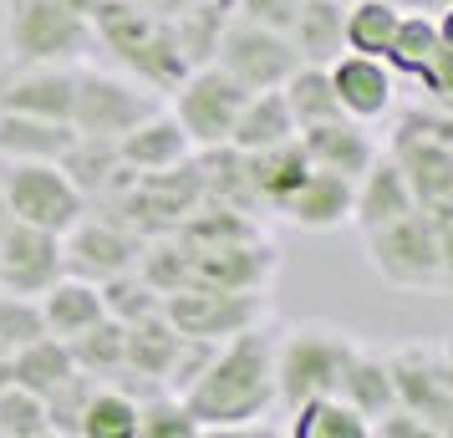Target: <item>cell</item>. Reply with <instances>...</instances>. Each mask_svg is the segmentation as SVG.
<instances>
[{"label":"cell","mask_w":453,"mask_h":438,"mask_svg":"<svg viewBox=\"0 0 453 438\" xmlns=\"http://www.w3.org/2000/svg\"><path fill=\"white\" fill-rule=\"evenodd\" d=\"M188 413L199 418V428H250L255 418H265L280 393H275V332L265 321H255L245 332L225 336L209 352L204 373L188 382L184 393Z\"/></svg>","instance_id":"cell-1"},{"label":"cell","mask_w":453,"mask_h":438,"mask_svg":"<svg viewBox=\"0 0 453 438\" xmlns=\"http://www.w3.org/2000/svg\"><path fill=\"white\" fill-rule=\"evenodd\" d=\"M92 31L123 62L127 77H138L153 92H173L188 77V66H194L184 57L179 36H173V21L138 5V0H103L97 16H92Z\"/></svg>","instance_id":"cell-2"},{"label":"cell","mask_w":453,"mask_h":438,"mask_svg":"<svg viewBox=\"0 0 453 438\" xmlns=\"http://www.w3.org/2000/svg\"><path fill=\"white\" fill-rule=\"evenodd\" d=\"M351 352H357V336L326 321H301L290 332L275 336V393L286 408L306 403V397L336 393L342 373H347Z\"/></svg>","instance_id":"cell-3"},{"label":"cell","mask_w":453,"mask_h":438,"mask_svg":"<svg viewBox=\"0 0 453 438\" xmlns=\"http://www.w3.org/2000/svg\"><path fill=\"white\" fill-rule=\"evenodd\" d=\"M0 199L11 219L51 234H66L87 214V194L72 184L62 164H46V158H11L0 168Z\"/></svg>","instance_id":"cell-4"},{"label":"cell","mask_w":453,"mask_h":438,"mask_svg":"<svg viewBox=\"0 0 453 438\" xmlns=\"http://www.w3.org/2000/svg\"><path fill=\"white\" fill-rule=\"evenodd\" d=\"M367 265L397 291H438L443 286V255L428 209H412L382 230H367Z\"/></svg>","instance_id":"cell-5"},{"label":"cell","mask_w":453,"mask_h":438,"mask_svg":"<svg viewBox=\"0 0 453 438\" xmlns=\"http://www.w3.org/2000/svg\"><path fill=\"white\" fill-rule=\"evenodd\" d=\"M245 97H250V87L234 82L219 62H199V66H188V77L173 87V107L168 112L179 118V127L188 133V143L199 153V148L229 143Z\"/></svg>","instance_id":"cell-6"},{"label":"cell","mask_w":453,"mask_h":438,"mask_svg":"<svg viewBox=\"0 0 453 438\" xmlns=\"http://www.w3.org/2000/svg\"><path fill=\"white\" fill-rule=\"evenodd\" d=\"M158 112V92L138 77H112L97 66H77V103H72V127L82 138H123L133 123Z\"/></svg>","instance_id":"cell-7"},{"label":"cell","mask_w":453,"mask_h":438,"mask_svg":"<svg viewBox=\"0 0 453 438\" xmlns=\"http://www.w3.org/2000/svg\"><path fill=\"white\" fill-rule=\"evenodd\" d=\"M92 21L72 16L57 0H11L5 5V46L16 62H82Z\"/></svg>","instance_id":"cell-8"},{"label":"cell","mask_w":453,"mask_h":438,"mask_svg":"<svg viewBox=\"0 0 453 438\" xmlns=\"http://www.w3.org/2000/svg\"><path fill=\"white\" fill-rule=\"evenodd\" d=\"M209 62H219L234 77V82H245L250 92H265V87H280L301 66L296 57V46H290L286 31H270V26H255L245 16H234L229 11L225 31H219V42H214V57Z\"/></svg>","instance_id":"cell-9"},{"label":"cell","mask_w":453,"mask_h":438,"mask_svg":"<svg viewBox=\"0 0 453 438\" xmlns=\"http://www.w3.org/2000/svg\"><path fill=\"white\" fill-rule=\"evenodd\" d=\"M265 291H219V286H184V291L164 296V316L184 336L199 342H225V336L245 332L255 321H265Z\"/></svg>","instance_id":"cell-10"},{"label":"cell","mask_w":453,"mask_h":438,"mask_svg":"<svg viewBox=\"0 0 453 438\" xmlns=\"http://www.w3.org/2000/svg\"><path fill=\"white\" fill-rule=\"evenodd\" d=\"M66 260H62V234L36 230V225H21V219H5L0 225V291L16 296H36L62 280Z\"/></svg>","instance_id":"cell-11"},{"label":"cell","mask_w":453,"mask_h":438,"mask_svg":"<svg viewBox=\"0 0 453 438\" xmlns=\"http://www.w3.org/2000/svg\"><path fill=\"white\" fill-rule=\"evenodd\" d=\"M72 103H77V62H16L0 77V112L72 123Z\"/></svg>","instance_id":"cell-12"},{"label":"cell","mask_w":453,"mask_h":438,"mask_svg":"<svg viewBox=\"0 0 453 438\" xmlns=\"http://www.w3.org/2000/svg\"><path fill=\"white\" fill-rule=\"evenodd\" d=\"M388 367H392V388H397V408L433 423V434L443 438V423L453 418V393H449V377H443L438 347H428V342L397 347V352H388Z\"/></svg>","instance_id":"cell-13"},{"label":"cell","mask_w":453,"mask_h":438,"mask_svg":"<svg viewBox=\"0 0 453 438\" xmlns=\"http://www.w3.org/2000/svg\"><path fill=\"white\" fill-rule=\"evenodd\" d=\"M138 250H143V240L133 230L112 225V219H92V214H82L62 234L66 271L87 275V280H107V275H118V271H133L138 265Z\"/></svg>","instance_id":"cell-14"},{"label":"cell","mask_w":453,"mask_h":438,"mask_svg":"<svg viewBox=\"0 0 453 438\" xmlns=\"http://www.w3.org/2000/svg\"><path fill=\"white\" fill-rule=\"evenodd\" d=\"M326 72H331V92H336L342 112L357 118V123H377V118H388L392 103H397V72H392L382 57L342 51Z\"/></svg>","instance_id":"cell-15"},{"label":"cell","mask_w":453,"mask_h":438,"mask_svg":"<svg viewBox=\"0 0 453 438\" xmlns=\"http://www.w3.org/2000/svg\"><path fill=\"white\" fill-rule=\"evenodd\" d=\"M351 199H357V179L347 173H331V168H311L301 184L286 194V204L275 209L280 219H290L296 230L326 234L351 225Z\"/></svg>","instance_id":"cell-16"},{"label":"cell","mask_w":453,"mask_h":438,"mask_svg":"<svg viewBox=\"0 0 453 438\" xmlns=\"http://www.w3.org/2000/svg\"><path fill=\"white\" fill-rule=\"evenodd\" d=\"M388 153L403 164V173H408L412 194H418V204H443V199H453V148L438 143L433 133H423L418 123H397V133H392Z\"/></svg>","instance_id":"cell-17"},{"label":"cell","mask_w":453,"mask_h":438,"mask_svg":"<svg viewBox=\"0 0 453 438\" xmlns=\"http://www.w3.org/2000/svg\"><path fill=\"white\" fill-rule=\"evenodd\" d=\"M418 204V194H412L408 173H403V164L392 158L388 148L372 158V168L357 179V199H351V225L367 234V230H382V225H392V219H403V214H412Z\"/></svg>","instance_id":"cell-18"},{"label":"cell","mask_w":453,"mask_h":438,"mask_svg":"<svg viewBox=\"0 0 453 438\" xmlns=\"http://www.w3.org/2000/svg\"><path fill=\"white\" fill-rule=\"evenodd\" d=\"M301 148H306L311 168H331V173H347V179H362L372 168V158L382 153L377 138L367 133V123H357L347 112L301 127Z\"/></svg>","instance_id":"cell-19"},{"label":"cell","mask_w":453,"mask_h":438,"mask_svg":"<svg viewBox=\"0 0 453 438\" xmlns=\"http://www.w3.org/2000/svg\"><path fill=\"white\" fill-rule=\"evenodd\" d=\"M179 347H184V332L164 311L143 316V321H127L123 327V373L118 377H143L153 388H168Z\"/></svg>","instance_id":"cell-20"},{"label":"cell","mask_w":453,"mask_h":438,"mask_svg":"<svg viewBox=\"0 0 453 438\" xmlns=\"http://www.w3.org/2000/svg\"><path fill=\"white\" fill-rule=\"evenodd\" d=\"M118 153H123L127 168H138V173H164V168H179L194 158V143H188V133L179 127L173 112H148L143 123H133L118 138Z\"/></svg>","instance_id":"cell-21"},{"label":"cell","mask_w":453,"mask_h":438,"mask_svg":"<svg viewBox=\"0 0 453 438\" xmlns=\"http://www.w3.org/2000/svg\"><path fill=\"white\" fill-rule=\"evenodd\" d=\"M42 316H46V332L72 342V336H82L87 327H97L107 316L103 306V286L97 280H87V275H72L66 271L62 280H51L42 291Z\"/></svg>","instance_id":"cell-22"},{"label":"cell","mask_w":453,"mask_h":438,"mask_svg":"<svg viewBox=\"0 0 453 438\" xmlns=\"http://www.w3.org/2000/svg\"><path fill=\"white\" fill-rule=\"evenodd\" d=\"M347 0H301L296 21H290V46L301 62H316V66H331L342 51H347Z\"/></svg>","instance_id":"cell-23"},{"label":"cell","mask_w":453,"mask_h":438,"mask_svg":"<svg viewBox=\"0 0 453 438\" xmlns=\"http://www.w3.org/2000/svg\"><path fill=\"white\" fill-rule=\"evenodd\" d=\"M245 173H250V188H255V204L260 209H280L290 188L311 173V158H306V148H301V133L286 138V143H275V148L245 153Z\"/></svg>","instance_id":"cell-24"},{"label":"cell","mask_w":453,"mask_h":438,"mask_svg":"<svg viewBox=\"0 0 453 438\" xmlns=\"http://www.w3.org/2000/svg\"><path fill=\"white\" fill-rule=\"evenodd\" d=\"M301 127L290 118L286 97H280V87H265V92H250L245 107H240V118H234V133H229V148H240V153H260V148H275L296 138Z\"/></svg>","instance_id":"cell-25"},{"label":"cell","mask_w":453,"mask_h":438,"mask_svg":"<svg viewBox=\"0 0 453 438\" xmlns=\"http://www.w3.org/2000/svg\"><path fill=\"white\" fill-rule=\"evenodd\" d=\"M77 143V127L57 118H26V112H0V153L5 158H46L62 164Z\"/></svg>","instance_id":"cell-26"},{"label":"cell","mask_w":453,"mask_h":438,"mask_svg":"<svg viewBox=\"0 0 453 438\" xmlns=\"http://www.w3.org/2000/svg\"><path fill=\"white\" fill-rule=\"evenodd\" d=\"M336 393L347 397L367 423H372V418H382L388 408H397V388H392L388 357L372 352V347H362V342H357V352H351V362H347V373H342V388H336Z\"/></svg>","instance_id":"cell-27"},{"label":"cell","mask_w":453,"mask_h":438,"mask_svg":"<svg viewBox=\"0 0 453 438\" xmlns=\"http://www.w3.org/2000/svg\"><path fill=\"white\" fill-rule=\"evenodd\" d=\"M290 438H372V423L342 393H321L290 408Z\"/></svg>","instance_id":"cell-28"},{"label":"cell","mask_w":453,"mask_h":438,"mask_svg":"<svg viewBox=\"0 0 453 438\" xmlns=\"http://www.w3.org/2000/svg\"><path fill=\"white\" fill-rule=\"evenodd\" d=\"M77 438H138V397L123 393V382H92L82 403Z\"/></svg>","instance_id":"cell-29"},{"label":"cell","mask_w":453,"mask_h":438,"mask_svg":"<svg viewBox=\"0 0 453 438\" xmlns=\"http://www.w3.org/2000/svg\"><path fill=\"white\" fill-rule=\"evenodd\" d=\"M11 373H16V382L21 388H31V393H51V388H62L66 377L77 373V357H72V347H66L62 336H36V342H26V347H16L11 352Z\"/></svg>","instance_id":"cell-30"},{"label":"cell","mask_w":453,"mask_h":438,"mask_svg":"<svg viewBox=\"0 0 453 438\" xmlns=\"http://www.w3.org/2000/svg\"><path fill=\"white\" fill-rule=\"evenodd\" d=\"M280 97H286L296 127H311V123H326V118H342V103H336V92H331V72H326V66H316V62H301V66H296L286 82H280Z\"/></svg>","instance_id":"cell-31"},{"label":"cell","mask_w":453,"mask_h":438,"mask_svg":"<svg viewBox=\"0 0 453 438\" xmlns=\"http://www.w3.org/2000/svg\"><path fill=\"white\" fill-rule=\"evenodd\" d=\"M397 21H403V5L392 0H347V51H362V57H382L388 62V46L397 36Z\"/></svg>","instance_id":"cell-32"},{"label":"cell","mask_w":453,"mask_h":438,"mask_svg":"<svg viewBox=\"0 0 453 438\" xmlns=\"http://www.w3.org/2000/svg\"><path fill=\"white\" fill-rule=\"evenodd\" d=\"M438 51H443L438 16H428V11H403L397 36H392V46H388V66L392 72H403V77H423Z\"/></svg>","instance_id":"cell-33"},{"label":"cell","mask_w":453,"mask_h":438,"mask_svg":"<svg viewBox=\"0 0 453 438\" xmlns=\"http://www.w3.org/2000/svg\"><path fill=\"white\" fill-rule=\"evenodd\" d=\"M66 347H72V357H77V367L87 377L112 382V377L123 373V321H112V316H103L97 327H87L82 336H72Z\"/></svg>","instance_id":"cell-34"},{"label":"cell","mask_w":453,"mask_h":438,"mask_svg":"<svg viewBox=\"0 0 453 438\" xmlns=\"http://www.w3.org/2000/svg\"><path fill=\"white\" fill-rule=\"evenodd\" d=\"M199 434L204 428L179 393L158 388L153 397H138V438H199Z\"/></svg>","instance_id":"cell-35"},{"label":"cell","mask_w":453,"mask_h":438,"mask_svg":"<svg viewBox=\"0 0 453 438\" xmlns=\"http://www.w3.org/2000/svg\"><path fill=\"white\" fill-rule=\"evenodd\" d=\"M97 286H103L107 316H112V321H123V327H127V321H143V316H153V311H164V296L138 275V265H133V271L107 275V280H97Z\"/></svg>","instance_id":"cell-36"},{"label":"cell","mask_w":453,"mask_h":438,"mask_svg":"<svg viewBox=\"0 0 453 438\" xmlns=\"http://www.w3.org/2000/svg\"><path fill=\"white\" fill-rule=\"evenodd\" d=\"M0 438H51L46 397L21 388V382L0 388Z\"/></svg>","instance_id":"cell-37"},{"label":"cell","mask_w":453,"mask_h":438,"mask_svg":"<svg viewBox=\"0 0 453 438\" xmlns=\"http://www.w3.org/2000/svg\"><path fill=\"white\" fill-rule=\"evenodd\" d=\"M46 336V316L36 296H16V291H0V347L16 352L26 342Z\"/></svg>","instance_id":"cell-38"},{"label":"cell","mask_w":453,"mask_h":438,"mask_svg":"<svg viewBox=\"0 0 453 438\" xmlns=\"http://www.w3.org/2000/svg\"><path fill=\"white\" fill-rule=\"evenodd\" d=\"M92 382L97 377H87L82 367L66 377L62 388H51L46 393V418H51V434H66V438H77V423H82V403L87 393H92Z\"/></svg>","instance_id":"cell-39"},{"label":"cell","mask_w":453,"mask_h":438,"mask_svg":"<svg viewBox=\"0 0 453 438\" xmlns=\"http://www.w3.org/2000/svg\"><path fill=\"white\" fill-rule=\"evenodd\" d=\"M229 5H234V16H245L255 26H270V31H290L296 11H301V0H229Z\"/></svg>","instance_id":"cell-40"},{"label":"cell","mask_w":453,"mask_h":438,"mask_svg":"<svg viewBox=\"0 0 453 438\" xmlns=\"http://www.w3.org/2000/svg\"><path fill=\"white\" fill-rule=\"evenodd\" d=\"M428 219L438 230V255H443V286H453V199L428 204Z\"/></svg>","instance_id":"cell-41"},{"label":"cell","mask_w":453,"mask_h":438,"mask_svg":"<svg viewBox=\"0 0 453 438\" xmlns=\"http://www.w3.org/2000/svg\"><path fill=\"white\" fill-rule=\"evenodd\" d=\"M57 5H66V11H72V16H82V21H92V16H97V5H103V0H57Z\"/></svg>","instance_id":"cell-42"},{"label":"cell","mask_w":453,"mask_h":438,"mask_svg":"<svg viewBox=\"0 0 453 438\" xmlns=\"http://www.w3.org/2000/svg\"><path fill=\"white\" fill-rule=\"evenodd\" d=\"M392 5H403V11H428V16H438L443 5H453V0H392Z\"/></svg>","instance_id":"cell-43"},{"label":"cell","mask_w":453,"mask_h":438,"mask_svg":"<svg viewBox=\"0 0 453 438\" xmlns=\"http://www.w3.org/2000/svg\"><path fill=\"white\" fill-rule=\"evenodd\" d=\"M438 36H443V46H453V5L438 11Z\"/></svg>","instance_id":"cell-44"},{"label":"cell","mask_w":453,"mask_h":438,"mask_svg":"<svg viewBox=\"0 0 453 438\" xmlns=\"http://www.w3.org/2000/svg\"><path fill=\"white\" fill-rule=\"evenodd\" d=\"M438 357H443V377H449V393H453V342H443Z\"/></svg>","instance_id":"cell-45"},{"label":"cell","mask_w":453,"mask_h":438,"mask_svg":"<svg viewBox=\"0 0 453 438\" xmlns=\"http://www.w3.org/2000/svg\"><path fill=\"white\" fill-rule=\"evenodd\" d=\"M11 382H16V373H11V352L0 347V388H11Z\"/></svg>","instance_id":"cell-46"}]
</instances>
